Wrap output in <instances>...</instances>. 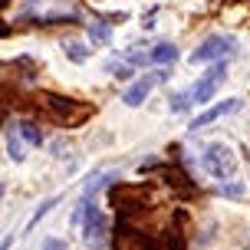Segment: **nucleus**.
I'll list each match as a JSON object with an SVG mask.
<instances>
[{"label": "nucleus", "mask_w": 250, "mask_h": 250, "mask_svg": "<svg viewBox=\"0 0 250 250\" xmlns=\"http://www.w3.org/2000/svg\"><path fill=\"white\" fill-rule=\"evenodd\" d=\"M109 198H112L115 214L125 217V221H128L135 211H142V204H145V194H142L138 188H132V185H115L112 191H109Z\"/></svg>", "instance_id": "6"}, {"label": "nucleus", "mask_w": 250, "mask_h": 250, "mask_svg": "<svg viewBox=\"0 0 250 250\" xmlns=\"http://www.w3.org/2000/svg\"><path fill=\"white\" fill-rule=\"evenodd\" d=\"M89 37L96 40V43H105V40H109V26L105 23H92L89 26Z\"/></svg>", "instance_id": "18"}, {"label": "nucleus", "mask_w": 250, "mask_h": 250, "mask_svg": "<svg viewBox=\"0 0 250 250\" xmlns=\"http://www.w3.org/2000/svg\"><path fill=\"white\" fill-rule=\"evenodd\" d=\"M62 50H66V56L73 62H86L89 60V46L86 43H76V40H69V43H62Z\"/></svg>", "instance_id": "13"}, {"label": "nucleus", "mask_w": 250, "mask_h": 250, "mask_svg": "<svg viewBox=\"0 0 250 250\" xmlns=\"http://www.w3.org/2000/svg\"><path fill=\"white\" fill-rule=\"evenodd\" d=\"M162 79H168V73H145L142 79H135V83H132V86H128V89L122 92V102L128 105V109H138L142 102L148 99V92H151L155 86H158Z\"/></svg>", "instance_id": "8"}, {"label": "nucleus", "mask_w": 250, "mask_h": 250, "mask_svg": "<svg viewBox=\"0 0 250 250\" xmlns=\"http://www.w3.org/2000/svg\"><path fill=\"white\" fill-rule=\"evenodd\" d=\"M20 135H23L26 145H43V132H40L37 122H20Z\"/></svg>", "instance_id": "14"}, {"label": "nucleus", "mask_w": 250, "mask_h": 250, "mask_svg": "<svg viewBox=\"0 0 250 250\" xmlns=\"http://www.w3.org/2000/svg\"><path fill=\"white\" fill-rule=\"evenodd\" d=\"M151 62H158V66H175V62H178V46H175V43H155Z\"/></svg>", "instance_id": "11"}, {"label": "nucleus", "mask_w": 250, "mask_h": 250, "mask_svg": "<svg viewBox=\"0 0 250 250\" xmlns=\"http://www.w3.org/2000/svg\"><path fill=\"white\" fill-rule=\"evenodd\" d=\"M112 250H158V244L145 234H138L128 227L125 217H119V224H115V234H112Z\"/></svg>", "instance_id": "5"}, {"label": "nucleus", "mask_w": 250, "mask_h": 250, "mask_svg": "<svg viewBox=\"0 0 250 250\" xmlns=\"http://www.w3.org/2000/svg\"><path fill=\"white\" fill-rule=\"evenodd\" d=\"M201 162L211 171V178H217V181H227V178H234V171H237V158H234V151L227 148V145H208Z\"/></svg>", "instance_id": "3"}, {"label": "nucleus", "mask_w": 250, "mask_h": 250, "mask_svg": "<svg viewBox=\"0 0 250 250\" xmlns=\"http://www.w3.org/2000/svg\"><path fill=\"white\" fill-rule=\"evenodd\" d=\"M165 181L175 188L181 198H194V194H198V185H194V181H188V175L181 171V168H168V171H165Z\"/></svg>", "instance_id": "10"}, {"label": "nucleus", "mask_w": 250, "mask_h": 250, "mask_svg": "<svg viewBox=\"0 0 250 250\" xmlns=\"http://www.w3.org/2000/svg\"><path fill=\"white\" fill-rule=\"evenodd\" d=\"M234 50H237V40L234 37L214 33V37H208L198 50L191 53V62H217V60H224V56H230Z\"/></svg>", "instance_id": "4"}, {"label": "nucleus", "mask_w": 250, "mask_h": 250, "mask_svg": "<svg viewBox=\"0 0 250 250\" xmlns=\"http://www.w3.org/2000/svg\"><path fill=\"white\" fill-rule=\"evenodd\" d=\"M191 102H194V99H191L188 92H178V96H175V102H171V109H175V112H185V109L191 105Z\"/></svg>", "instance_id": "19"}, {"label": "nucleus", "mask_w": 250, "mask_h": 250, "mask_svg": "<svg viewBox=\"0 0 250 250\" xmlns=\"http://www.w3.org/2000/svg\"><path fill=\"white\" fill-rule=\"evenodd\" d=\"M221 194H224V198H244L247 188L240 185V181H230V185H221Z\"/></svg>", "instance_id": "16"}, {"label": "nucleus", "mask_w": 250, "mask_h": 250, "mask_svg": "<svg viewBox=\"0 0 250 250\" xmlns=\"http://www.w3.org/2000/svg\"><path fill=\"white\" fill-rule=\"evenodd\" d=\"M40 102H43L46 115H53V119H56L60 125H66V128H79V125L92 115V105L76 102V99H69V96H53V92H43V96H40Z\"/></svg>", "instance_id": "1"}, {"label": "nucleus", "mask_w": 250, "mask_h": 250, "mask_svg": "<svg viewBox=\"0 0 250 250\" xmlns=\"http://www.w3.org/2000/svg\"><path fill=\"white\" fill-rule=\"evenodd\" d=\"M53 204H60V198H50L46 204H40V208H37V214H33V221H30V224H37V221H40V217H43L46 211H53Z\"/></svg>", "instance_id": "20"}, {"label": "nucleus", "mask_w": 250, "mask_h": 250, "mask_svg": "<svg viewBox=\"0 0 250 250\" xmlns=\"http://www.w3.org/2000/svg\"><path fill=\"white\" fill-rule=\"evenodd\" d=\"M240 109V99H224L217 102V105H211L208 112H201L194 122H191V132H198V128H208L211 122H217V119H224V115H234Z\"/></svg>", "instance_id": "9"}, {"label": "nucleus", "mask_w": 250, "mask_h": 250, "mask_svg": "<svg viewBox=\"0 0 250 250\" xmlns=\"http://www.w3.org/2000/svg\"><path fill=\"white\" fill-rule=\"evenodd\" d=\"M20 128V125H17ZM17 128L7 125V132H3V142H7V155H10L13 162H23V151H20V135H17Z\"/></svg>", "instance_id": "12"}, {"label": "nucleus", "mask_w": 250, "mask_h": 250, "mask_svg": "<svg viewBox=\"0 0 250 250\" xmlns=\"http://www.w3.org/2000/svg\"><path fill=\"white\" fill-rule=\"evenodd\" d=\"M79 204H83V240H86L89 247H102L105 244V234H109L105 214L92 201H79Z\"/></svg>", "instance_id": "2"}, {"label": "nucleus", "mask_w": 250, "mask_h": 250, "mask_svg": "<svg viewBox=\"0 0 250 250\" xmlns=\"http://www.w3.org/2000/svg\"><path fill=\"white\" fill-rule=\"evenodd\" d=\"M105 73L115 76V79H125V76H132V69H128L125 62H105Z\"/></svg>", "instance_id": "17"}, {"label": "nucleus", "mask_w": 250, "mask_h": 250, "mask_svg": "<svg viewBox=\"0 0 250 250\" xmlns=\"http://www.w3.org/2000/svg\"><path fill=\"white\" fill-rule=\"evenodd\" d=\"M109 178H112V175L99 171V175H96V178H92V181H89L86 188H83V201H92V198H96V191H102V188L109 185Z\"/></svg>", "instance_id": "15"}, {"label": "nucleus", "mask_w": 250, "mask_h": 250, "mask_svg": "<svg viewBox=\"0 0 250 250\" xmlns=\"http://www.w3.org/2000/svg\"><path fill=\"white\" fill-rule=\"evenodd\" d=\"M43 250H66V240H46V244H43Z\"/></svg>", "instance_id": "21"}, {"label": "nucleus", "mask_w": 250, "mask_h": 250, "mask_svg": "<svg viewBox=\"0 0 250 250\" xmlns=\"http://www.w3.org/2000/svg\"><path fill=\"white\" fill-rule=\"evenodd\" d=\"M227 79V62L224 60H217L208 69V76H201L198 83H194V89H191V99L194 102H211L214 99V92H217V86Z\"/></svg>", "instance_id": "7"}]
</instances>
